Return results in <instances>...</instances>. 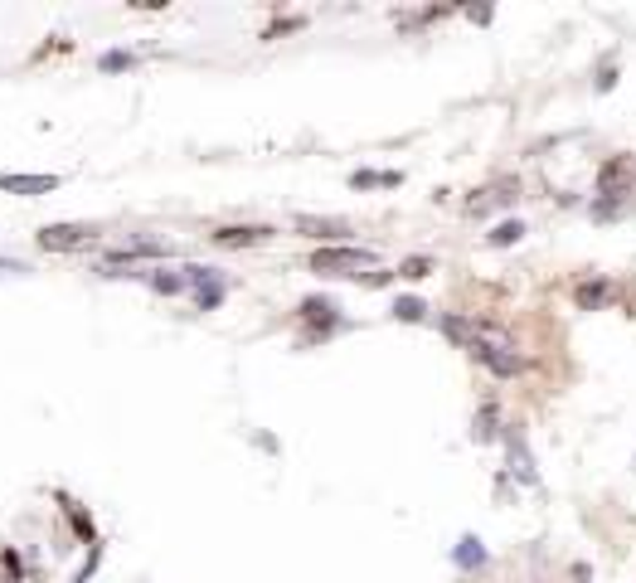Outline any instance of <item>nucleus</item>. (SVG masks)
<instances>
[{
  "mask_svg": "<svg viewBox=\"0 0 636 583\" xmlns=\"http://www.w3.org/2000/svg\"><path fill=\"white\" fill-rule=\"evenodd\" d=\"M0 190H10V195H49V190H58V175H0Z\"/></svg>",
  "mask_w": 636,
  "mask_h": 583,
  "instance_id": "7",
  "label": "nucleus"
},
{
  "mask_svg": "<svg viewBox=\"0 0 636 583\" xmlns=\"http://www.w3.org/2000/svg\"><path fill=\"white\" fill-rule=\"evenodd\" d=\"M442 331H447V336L457 340V345H476V331L466 326L462 316H442Z\"/></svg>",
  "mask_w": 636,
  "mask_h": 583,
  "instance_id": "12",
  "label": "nucleus"
},
{
  "mask_svg": "<svg viewBox=\"0 0 636 583\" xmlns=\"http://www.w3.org/2000/svg\"><path fill=\"white\" fill-rule=\"evenodd\" d=\"M607 296V282H587V287H579V306H597Z\"/></svg>",
  "mask_w": 636,
  "mask_h": 583,
  "instance_id": "14",
  "label": "nucleus"
},
{
  "mask_svg": "<svg viewBox=\"0 0 636 583\" xmlns=\"http://www.w3.org/2000/svg\"><path fill=\"white\" fill-rule=\"evenodd\" d=\"M102 68H107V74H117V68H131V54H122V49L102 54Z\"/></svg>",
  "mask_w": 636,
  "mask_h": 583,
  "instance_id": "17",
  "label": "nucleus"
},
{
  "mask_svg": "<svg viewBox=\"0 0 636 583\" xmlns=\"http://www.w3.org/2000/svg\"><path fill=\"white\" fill-rule=\"evenodd\" d=\"M428 268H433L428 258H408V263L399 268V278H428Z\"/></svg>",
  "mask_w": 636,
  "mask_h": 583,
  "instance_id": "16",
  "label": "nucleus"
},
{
  "mask_svg": "<svg viewBox=\"0 0 636 583\" xmlns=\"http://www.w3.org/2000/svg\"><path fill=\"white\" fill-rule=\"evenodd\" d=\"M525 239V224L520 219H506V224H496V229H490V248H510V243H520Z\"/></svg>",
  "mask_w": 636,
  "mask_h": 583,
  "instance_id": "9",
  "label": "nucleus"
},
{
  "mask_svg": "<svg viewBox=\"0 0 636 583\" xmlns=\"http://www.w3.org/2000/svg\"><path fill=\"white\" fill-rule=\"evenodd\" d=\"M262 239H272V229H262V224H229V229H214V243L219 248H253V243H262Z\"/></svg>",
  "mask_w": 636,
  "mask_h": 583,
  "instance_id": "6",
  "label": "nucleus"
},
{
  "mask_svg": "<svg viewBox=\"0 0 636 583\" xmlns=\"http://www.w3.org/2000/svg\"><path fill=\"white\" fill-rule=\"evenodd\" d=\"M311 268H316L321 278H359L365 268H375V253H369V248H316Z\"/></svg>",
  "mask_w": 636,
  "mask_h": 583,
  "instance_id": "1",
  "label": "nucleus"
},
{
  "mask_svg": "<svg viewBox=\"0 0 636 583\" xmlns=\"http://www.w3.org/2000/svg\"><path fill=\"white\" fill-rule=\"evenodd\" d=\"M146 282H151V287H155V292H165V296H175V292H185V272H165V268H161V272H151V278H146Z\"/></svg>",
  "mask_w": 636,
  "mask_h": 583,
  "instance_id": "11",
  "label": "nucleus"
},
{
  "mask_svg": "<svg viewBox=\"0 0 636 583\" xmlns=\"http://www.w3.org/2000/svg\"><path fill=\"white\" fill-rule=\"evenodd\" d=\"M472 355H476L481 365H490L496 375H515V370H520V355H510V345H486L481 336H476Z\"/></svg>",
  "mask_w": 636,
  "mask_h": 583,
  "instance_id": "5",
  "label": "nucleus"
},
{
  "mask_svg": "<svg viewBox=\"0 0 636 583\" xmlns=\"http://www.w3.org/2000/svg\"><path fill=\"white\" fill-rule=\"evenodd\" d=\"M393 316H399V321H423V316H428V306L418 302V296H399V306H393Z\"/></svg>",
  "mask_w": 636,
  "mask_h": 583,
  "instance_id": "13",
  "label": "nucleus"
},
{
  "mask_svg": "<svg viewBox=\"0 0 636 583\" xmlns=\"http://www.w3.org/2000/svg\"><path fill=\"white\" fill-rule=\"evenodd\" d=\"M636 181V161L632 156H617V161H607L603 171H597V190L603 195H627Z\"/></svg>",
  "mask_w": 636,
  "mask_h": 583,
  "instance_id": "4",
  "label": "nucleus"
},
{
  "mask_svg": "<svg viewBox=\"0 0 636 583\" xmlns=\"http://www.w3.org/2000/svg\"><path fill=\"white\" fill-rule=\"evenodd\" d=\"M219 302H224V287H219V282H204V287H199V306L209 312V306H219Z\"/></svg>",
  "mask_w": 636,
  "mask_h": 583,
  "instance_id": "15",
  "label": "nucleus"
},
{
  "mask_svg": "<svg viewBox=\"0 0 636 583\" xmlns=\"http://www.w3.org/2000/svg\"><path fill=\"white\" fill-rule=\"evenodd\" d=\"M457 564L462 569H481L486 564V550H481V540H476V534H466V540L457 544Z\"/></svg>",
  "mask_w": 636,
  "mask_h": 583,
  "instance_id": "10",
  "label": "nucleus"
},
{
  "mask_svg": "<svg viewBox=\"0 0 636 583\" xmlns=\"http://www.w3.org/2000/svg\"><path fill=\"white\" fill-rule=\"evenodd\" d=\"M302 312H306V316H321V321H326V316L335 312V306H331V302H306Z\"/></svg>",
  "mask_w": 636,
  "mask_h": 583,
  "instance_id": "18",
  "label": "nucleus"
},
{
  "mask_svg": "<svg viewBox=\"0 0 636 583\" xmlns=\"http://www.w3.org/2000/svg\"><path fill=\"white\" fill-rule=\"evenodd\" d=\"M93 224H44L40 229V248L44 253H74V248H88L93 243Z\"/></svg>",
  "mask_w": 636,
  "mask_h": 583,
  "instance_id": "2",
  "label": "nucleus"
},
{
  "mask_svg": "<svg viewBox=\"0 0 636 583\" xmlns=\"http://www.w3.org/2000/svg\"><path fill=\"white\" fill-rule=\"evenodd\" d=\"M296 234H306V239H340V234H350V224H345V219H316V214H296Z\"/></svg>",
  "mask_w": 636,
  "mask_h": 583,
  "instance_id": "8",
  "label": "nucleus"
},
{
  "mask_svg": "<svg viewBox=\"0 0 636 583\" xmlns=\"http://www.w3.org/2000/svg\"><path fill=\"white\" fill-rule=\"evenodd\" d=\"M520 199V181H510V175H500V181H490L486 190H476L472 195V214H490V209H500V205H515Z\"/></svg>",
  "mask_w": 636,
  "mask_h": 583,
  "instance_id": "3",
  "label": "nucleus"
}]
</instances>
